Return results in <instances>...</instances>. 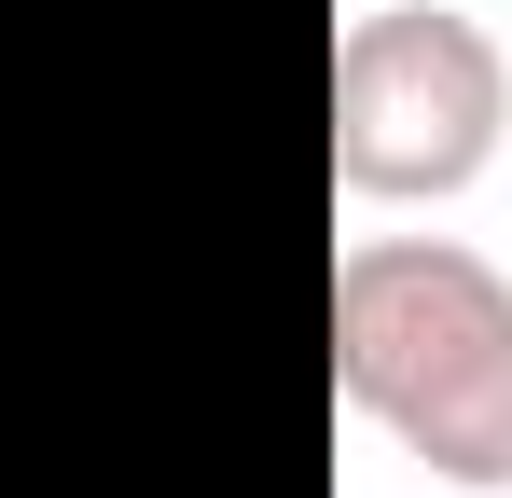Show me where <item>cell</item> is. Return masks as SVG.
<instances>
[{
  "label": "cell",
  "instance_id": "2",
  "mask_svg": "<svg viewBox=\"0 0 512 498\" xmlns=\"http://www.w3.org/2000/svg\"><path fill=\"white\" fill-rule=\"evenodd\" d=\"M512 139V56L457 0H374L333 42V180L360 208H443Z\"/></svg>",
  "mask_w": 512,
  "mask_h": 498
},
{
  "label": "cell",
  "instance_id": "1",
  "mask_svg": "<svg viewBox=\"0 0 512 498\" xmlns=\"http://www.w3.org/2000/svg\"><path fill=\"white\" fill-rule=\"evenodd\" d=\"M333 388L429 485H512V277L457 236H360L333 263Z\"/></svg>",
  "mask_w": 512,
  "mask_h": 498
}]
</instances>
